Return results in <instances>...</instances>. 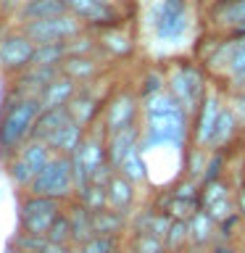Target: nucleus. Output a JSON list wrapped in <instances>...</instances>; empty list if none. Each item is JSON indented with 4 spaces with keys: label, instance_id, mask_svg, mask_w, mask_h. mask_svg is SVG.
<instances>
[{
    "label": "nucleus",
    "instance_id": "f257e3e1",
    "mask_svg": "<svg viewBox=\"0 0 245 253\" xmlns=\"http://www.w3.org/2000/svg\"><path fill=\"white\" fill-rule=\"evenodd\" d=\"M150 32L161 45H182L195 32V13L190 0H153Z\"/></svg>",
    "mask_w": 245,
    "mask_h": 253
},
{
    "label": "nucleus",
    "instance_id": "f03ea898",
    "mask_svg": "<svg viewBox=\"0 0 245 253\" xmlns=\"http://www.w3.org/2000/svg\"><path fill=\"white\" fill-rule=\"evenodd\" d=\"M190 142H193V119L185 111L169 116H153L142 122V137H140L142 156H148L150 150H158V148L187 153Z\"/></svg>",
    "mask_w": 245,
    "mask_h": 253
},
{
    "label": "nucleus",
    "instance_id": "7ed1b4c3",
    "mask_svg": "<svg viewBox=\"0 0 245 253\" xmlns=\"http://www.w3.org/2000/svg\"><path fill=\"white\" fill-rule=\"evenodd\" d=\"M42 114L40 98H16L0 116V156H16L24 142L32 140L37 116Z\"/></svg>",
    "mask_w": 245,
    "mask_h": 253
},
{
    "label": "nucleus",
    "instance_id": "20e7f679",
    "mask_svg": "<svg viewBox=\"0 0 245 253\" xmlns=\"http://www.w3.org/2000/svg\"><path fill=\"white\" fill-rule=\"evenodd\" d=\"M166 90H169L177 103L185 108V114L190 119H195L198 108L205 98V92L211 90L205 84V71L201 63L193 61H174L169 69H166Z\"/></svg>",
    "mask_w": 245,
    "mask_h": 253
},
{
    "label": "nucleus",
    "instance_id": "39448f33",
    "mask_svg": "<svg viewBox=\"0 0 245 253\" xmlns=\"http://www.w3.org/2000/svg\"><path fill=\"white\" fill-rule=\"evenodd\" d=\"M29 195H42V198H55V201H69L77 195L74 185V171H71V158L69 156H53L47 166L35 177L29 187Z\"/></svg>",
    "mask_w": 245,
    "mask_h": 253
},
{
    "label": "nucleus",
    "instance_id": "423d86ee",
    "mask_svg": "<svg viewBox=\"0 0 245 253\" xmlns=\"http://www.w3.org/2000/svg\"><path fill=\"white\" fill-rule=\"evenodd\" d=\"M63 213L61 201L55 198H42V195H27L19 206V227L21 232L35 235V237H47L53 221Z\"/></svg>",
    "mask_w": 245,
    "mask_h": 253
},
{
    "label": "nucleus",
    "instance_id": "0eeeda50",
    "mask_svg": "<svg viewBox=\"0 0 245 253\" xmlns=\"http://www.w3.org/2000/svg\"><path fill=\"white\" fill-rule=\"evenodd\" d=\"M55 153L50 150V145L42 140H29L24 142L21 150L16 156H11V161H8V174H11V179L16 182L19 187H32V182L40 171L47 166Z\"/></svg>",
    "mask_w": 245,
    "mask_h": 253
},
{
    "label": "nucleus",
    "instance_id": "6e6552de",
    "mask_svg": "<svg viewBox=\"0 0 245 253\" xmlns=\"http://www.w3.org/2000/svg\"><path fill=\"white\" fill-rule=\"evenodd\" d=\"M142 114V100L137 92L132 90H119L116 95H111L106 100V108H103V129L106 134L122 132L126 126L140 124L137 119Z\"/></svg>",
    "mask_w": 245,
    "mask_h": 253
},
{
    "label": "nucleus",
    "instance_id": "1a4fd4ad",
    "mask_svg": "<svg viewBox=\"0 0 245 253\" xmlns=\"http://www.w3.org/2000/svg\"><path fill=\"white\" fill-rule=\"evenodd\" d=\"M208 35H237L245 27V0H213L203 5Z\"/></svg>",
    "mask_w": 245,
    "mask_h": 253
},
{
    "label": "nucleus",
    "instance_id": "9d476101",
    "mask_svg": "<svg viewBox=\"0 0 245 253\" xmlns=\"http://www.w3.org/2000/svg\"><path fill=\"white\" fill-rule=\"evenodd\" d=\"M82 32V21L71 13L55 16V19H45V21H29L24 27L27 35L35 45H58V42H69L71 37H77Z\"/></svg>",
    "mask_w": 245,
    "mask_h": 253
},
{
    "label": "nucleus",
    "instance_id": "9b49d317",
    "mask_svg": "<svg viewBox=\"0 0 245 253\" xmlns=\"http://www.w3.org/2000/svg\"><path fill=\"white\" fill-rule=\"evenodd\" d=\"M224 108H227L224 92H219V90H213V87H211V90L205 92V98L201 103V108H198L195 119H193V142H190V145L208 150L211 137H213L216 124H219V116H221V111H224Z\"/></svg>",
    "mask_w": 245,
    "mask_h": 253
},
{
    "label": "nucleus",
    "instance_id": "f8f14e48",
    "mask_svg": "<svg viewBox=\"0 0 245 253\" xmlns=\"http://www.w3.org/2000/svg\"><path fill=\"white\" fill-rule=\"evenodd\" d=\"M66 11L95 29H114L122 24V13L111 0H63Z\"/></svg>",
    "mask_w": 245,
    "mask_h": 253
},
{
    "label": "nucleus",
    "instance_id": "ddd939ff",
    "mask_svg": "<svg viewBox=\"0 0 245 253\" xmlns=\"http://www.w3.org/2000/svg\"><path fill=\"white\" fill-rule=\"evenodd\" d=\"M35 42L27 35H8L0 42V66L5 71H21L32 66L35 58Z\"/></svg>",
    "mask_w": 245,
    "mask_h": 253
},
{
    "label": "nucleus",
    "instance_id": "4468645a",
    "mask_svg": "<svg viewBox=\"0 0 245 253\" xmlns=\"http://www.w3.org/2000/svg\"><path fill=\"white\" fill-rule=\"evenodd\" d=\"M240 134H245V129H243L240 119L235 116V111L229 108V103H227V108L221 111V116H219V124H216V132H213V137H211L208 150L211 153H227V148H232Z\"/></svg>",
    "mask_w": 245,
    "mask_h": 253
},
{
    "label": "nucleus",
    "instance_id": "2eb2a0df",
    "mask_svg": "<svg viewBox=\"0 0 245 253\" xmlns=\"http://www.w3.org/2000/svg\"><path fill=\"white\" fill-rule=\"evenodd\" d=\"M140 137H142V124H134V126H126L122 132H114L106 137V150H108V164L119 169V164L124 161V156L129 153L132 148L140 145Z\"/></svg>",
    "mask_w": 245,
    "mask_h": 253
},
{
    "label": "nucleus",
    "instance_id": "dca6fc26",
    "mask_svg": "<svg viewBox=\"0 0 245 253\" xmlns=\"http://www.w3.org/2000/svg\"><path fill=\"white\" fill-rule=\"evenodd\" d=\"M69 224H71V248H82L84 243H90L95 237V227H92V211L84 209L79 201H71L66 209Z\"/></svg>",
    "mask_w": 245,
    "mask_h": 253
},
{
    "label": "nucleus",
    "instance_id": "f3484780",
    "mask_svg": "<svg viewBox=\"0 0 245 253\" xmlns=\"http://www.w3.org/2000/svg\"><path fill=\"white\" fill-rule=\"evenodd\" d=\"M134 201H137V185H132L129 179L116 171L114 179L108 182V209L129 216L134 209Z\"/></svg>",
    "mask_w": 245,
    "mask_h": 253
},
{
    "label": "nucleus",
    "instance_id": "a211bd4d",
    "mask_svg": "<svg viewBox=\"0 0 245 253\" xmlns=\"http://www.w3.org/2000/svg\"><path fill=\"white\" fill-rule=\"evenodd\" d=\"M58 77L61 66H29L19 79V90L24 92V98H40L45 92V87Z\"/></svg>",
    "mask_w": 245,
    "mask_h": 253
},
{
    "label": "nucleus",
    "instance_id": "6ab92c4d",
    "mask_svg": "<svg viewBox=\"0 0 245 253\" xmlns=\"http://www.w3.org/2000/svg\"><path fill=\"white\" fill-rule=\"evenodd\" d=\"M77 82L74 79H69V77H58V79H53L50 84L45 87V92L40 95V106H42V111H53V108H66L71 100H74V95H77Z\"/></svg>",
    "mask_w": 245,
    "mask_h": 253
},
{
    "label": "nucleus",
    "instance_id": "aec40b11",
    "mask_svg": "<svg viewBox=\"0 0 245 253\" xmlns=\"http://www.w3.org/2000/svg\"><path fill=\"white\" fill-rule=\"evenodd\" d=\"M187 237H190V245H187V248H203V245H213V240L219 237V224L201 209L193 219L187 221Z\"/></svg>",
    "mask_w": 245,
    "mask_h": 253
},
{
    "label": "nucleus",
    "instance_id": "412c9836",
    "mask_svg": "<svg viewBox=\"0 0 245 253\" xmlns=\"http://www.w3.org/2000/svg\"><path fill=\"white\" fill-rule=\"evenodd\" d=\"M66 108H69L71 119H74L79 126L90 129V126L95 124V119H98V114H100V108H106V106H100V98H95V95L79 90L74 95V100H71Z\"/></svg>",
    "mask_w": 245,
    "mask_h": 253
},
{
    "label": "nucleus",
    "instance_id": "4be33fe9",
    "mask_svg": "<svg viewBox=\"0 0 245 253\" xmlns=\"http://www.w3.org/2000/svg\"><path fill=\"white\" fill-rule=\"evenodd\" d=\"M69 122H74L69 114V108H53V111H42L35 122V129H32V140H42L47 142L58 129H63Z\"/></svg>",
    "mask_w": 245,
    "mask_h": 253
},
{
    "label": "nucleus",
    "instance_id": "5701e85b",
    "mask_svg": "<svg viewBox=\"0 0 245 253\" xmlns=\"http://www.w3.org/2000/svg\"><path fill=\"white\" fill-rule=\"evenodd\" d=\"M84 134H87L84 126H79L77 122H69L63 129H58L50 140H47V145H50V150L55 156H74L77 148L82 145Z\"/></svg>",
    "mask_w": 245,
    "mask_h": 253
},
{
    "label": "nucleus",
    "instance_id": "b1692460",
    "mask_svg": "<svg viewBox=\"0 0 245 253\" xmlns=\"http://www.w3.org/2000/svg\"><path fill=\"white\" fill-rule=\"evenodd\" d=\"M169 227H171V219L166 216L163 211H158V209L142 211V213H137V216H134V221H132V229H134V232L158 237V240H163V237H166Z\"/></svg>",
    "mask_w": 245,
    "mask_h": 253
},
{
    "label": "nucleus",
    "instance_id": "393cba45",
    "mask_svg": "<svg viewBox=\"0 0 245 253\" xmlns=\"http://www.w3.org/2000/svg\"><path fill=\"white\" fill-rule=\"evenodd\" d=\"M92 227H95V235L122 237L126 232V227H132V221H129V216H124V213H119V211L103 209V211L92 213Z\"/></svg>",
    "mask_w": 245,
    "mask_h": 253
},
{
    "label": "nucleus",
    "instance_id": "a878e982",
    "mask_svg": "<svg viewBox=\"0 0 245 253\" xmlns=\"http://www.w3.org/2000/svg\"><path fill=\"white\" fill-rule=\"evenodd\" d=\"M66 11V3L63 0H27L21 8L24 21H45V19H55V16H63Z\"/></svg>",
    "mask_w": 245,
    "mask_h": 253
},
{
    "label": "nucleus",
    "instance_id": "bb28decb",
    "mask_svg": "<svg viewBox=\"0 0 245 253\" xmlns=\"http://www.w3.org/2000/svg\"><path fill=\"white\" fill-rule=\"evenodd\" d=\"M98 71H100V63L95 58H90V55H71V58H66L61 63V74L74 79V82H87Z\"/></svg>",
    "mask_w": 245,
    "mask_h": 253
},
{
    "label": "nucleus",
    "instance_id": "cd10ccee",
    "mask_svg": "<svg viewBox=\"0 0 245 253\" xmlns=\"http://www.w3.org/2000/svg\"><path fill=\"white\" fill-rule=\"evenodd\" d=\"M100 47L111 55H116V58H124V55H129L134 50V40L126 35L122 27H114V29H103L100 32Z\"/></svg>",
    "mask_w": 245,
    "mask_h": 253
},
{
    "label": "nucleus",
    "instance_id": "c85d7f7f",
    "mask_svg": "<svg viewBox=\"0 0 245 253\" xmlns=\"http://www.w3.org/2000/svg\"><path fill=\"white\" fill-rule=\"evenodd\" d=\"M156 209L163 211L171 221H190L198 211H201V203H195V201H177L171 193H166V195H161V201H158Z\"/></svg>",
    "mask_w": 245,
    "mask_h": 253
},
{
    "label": "nucleus",
    "instance_id": "c756f323",
    "mask_svg": "<svg viewBox=\"0 0 245 253\" xmlns=\"http://www.w3.org/2000/svg\"><path fill=\"white\" fill-rule=\"evenodd\" d=\"M179 111H185L177 103V98L169 92V90H163V92H156V95H150V98L142 100V116L145 119H153V116H169V114H179Z\"/></svg>",
    "mask_w": 245,
    "mask_h": 253
},
{
    "label": "nucleus",
    "instance_id": "7c9ffc66",
    "mask_svg": "<svg viewBox=\"0 0 245 253\" xmlns=\"http://www.w3.org/2000/svg\"><path fill=\"white\" fill-rule=\"evenodd\" d=\"M122 177H126L132 182V185H140V182H145L148 179V164H145V156H142V150L140 145L137 148H132L129 153L124 156V161L119 164V169H116Z\"/></svg>",
    "mask_w": 245,
    "mask_h": 253
},
{
    "label": "nucleus",
    "instance_id": "2f4dec72",
    "mask_svg": "<svg viewBox=\"0 0 245 253\" xmlns=\"http://www.w3.org/2000/svg\"><path fill=\"white\" fill-rule=\"evenodd\" d=\"M235 190L227 179H216V182H208V185H201V209H211L213 203L224 201V198H232Z\"/></svg>",
    "mask_w": 245,
    "mask_h": 253
},
{
    "label": "nucleus",
    "instance_id": "473e14b6",
    "mask_svg": "<svg viewBox=\"0 0 245 253\" xmlns=\"http://www.w3.org/2000/svg\"><path fill=\"white\" fill-rule=\"evenodd\" d=\"M208 156H211V150L190 145L187 153H185V166H182V169H185V177L201 182L203 171H205V164H208Z\"/></svg>",
    "mask_w": 245,
    "mask_h": 253
},
{
    "label": "nucleus",
    "instance_id": "72a5a7b5",
    "mask_svg": "<svg viewBox=\"0 0 245 253\" xmlns=\"http://www.w3.org/2000/svg\"><path fill=\"white\" fill-rule=\"evenodd\" d=\"M77 201L82 203L84 209H90L92 213H95V211H103V209H108V187L90 182V185H87L82 193L77 195Z\"/></svg>",
    "mask_w": 245,
    "mask_h": 253
},
{
    "label": "nucleus",
    "instance_id": "f704fd0d",
    "mask_svg": "<svg viewBox=\"0 0 245 253\" xmlns=\"http://www.w3.org/2000/svg\"><path fill=\"white\" fill-rule=\"evenodd\" d=\"M66 61V42L58 45H37L32 66H61Z\"/></svg>",
    "mask_w": 245,
    "mask_h": 253
},
{
    "label": "nucleus",
    "instance_id": "c9c22d12",
    "mask_svg": "<svg viewBox=\"0 0 245 253\" xmlns=\"http://www.w3.org/2000/svg\"><path fill=\"white\" fill-rule=\"evenodd\" d=\"M240 37V47H237L232 63H229L227 74H224V82L232 84V90H237L243 82H245V35H237Z\"/></svg>",
    "mask_w": 245,
    "mask_h": 253
},
{
    "label": "nucleus",
    "instance_id": "e433bc0d",
    "mask_svg": "<svg viewBox=\"0 0 245 253\" xmlns=\"http://www.w3.org/2000/svg\"><path fill=\"white\" fill-rule=\"evenodd\" d=\"M163 245L169 253H182L190 245V237H187V221H171L169 232L163 237Z\"/></svg>",
    "mask_w": 245,
    "mask_h": 253
},
{
    "label": "nucleus",
    "instance_id": "4c0bfd02",
    "mask_svg": "<svg viewBox=\"0 0 245 253\" xmlns=\"http://www.w3.org/2000/svg\"><path fill=\"white\" fill-rule=\"evenodd\" d=\"M169 193L177 198V201H195V203H201V182L198 179H190V177H182L171 185Z\"/></svg>",
    "mask_w": 245,
    "mask_h": 253
},
{
    "label": "nucleus",
    "instance_id": "58836bf2",
    "mask_svg": "<svg viewBox=\"0 0 245 253\" xmlns=\"http://www.w3.org/2000/svg\"><path fill=\"white\" fill-rule=\"evenodd\" d=\"M163 90H166V71H161V69H150L148 74L142 77V84H140L137 95H140V100H145V98H150V95L163 92Z\"/></svg>",
    "mask_w": 245,
    "mask_h": 253
},
{
    "label": "nucleus",
    "instance_id": "ea45409f",
    "mask_svg": "<svg viewBox=\"0 0 245 253\" xmlns=\"http://www.w3.org/2000/svg\"><path fill=\"white\" fill-rule=\"evenodd\" d=\"M129 253H169V251H166L163 240H158V237L132 232V237H129Z\"/></svg>",
    "mask_w": 245,
    "mask_h": 253
},
{
    "label": "nucleus",
    "instance_id": "a19ab883",
    "mask_svg": "<svg viewBox=\"0 0 245 253\" xmlns=\"http://www.w3.org/2000/svg\"><path fill=\"white\" fill-rule=\"evenodd\" d=\"M224 169H227V153H211L208 156V164H205V171H203V177H201V185L224 179Z\"/></svg>",
    "mask_w": 245,
    "mask_h": 253
},
{
    "label": "nucleus",
    "instance_id": "79ce46f5",
    "mask_svg": "<svg viewBox=\"0 0 245 253\" xmlns=\"http://www.w3.org/2000/svg\"><path fill=\"white\" fill-rule=\"evenodd\" d=\"M95 47H100V42L95 37H87L79 32L77 37H71L66 42V58H71V55H90Z\"/></svg>",
    "mask_w": 245,
    "mask_h": 253
},
{
    "label": "nucleus",
    "instance_id": "37998d69",
    "mask_svg": "<svg viewBox=\"0 0 245 253\" xmlns=\"http://www.w3.org/2000/svg\"><path fill=\"white\" fill-rule=\"evenodd\" d=\"M47 240H50V243H58V245H69V248H71V224H69L66 211H63L61 216L53 221L50 232H47Z\"/></svg>",
    "mask_w": 245,
    "mask_h": 253
},
{
    "label": "nucleus",
    "instance_id": "c03bdc74",
    "mask_svg": "<svg viewBox=\"0 0 245 253\" xmlns=\"http://www.w3.org/2000/svg\"><path fill=\"white\" fill-rule=\"evenodd\" d=\"M79 253H116L119 251V237H106V235H95L90 243H84L82 248H77Z\"/></svg>",
    "mask_w": 245,
    "mask_h": 253
},
{
    "label": "nucleus",
    "instance_id": "a18cd8bd",
    "mask_svg": "<svg viewBox=\"0 0 245 253\" xmlns=\"http://www.w3.org/2000/svg\"><path fill=\"white\" fill-rule=\"evenodd\" d=\"M205 213H208L216 224H221V221H227L229 216H235V213H240V211H237V203H235V195H232V198H224V201L213 203L211 209H205Z\"/></svg>",
    "mask_w": 245,
    "mask_h": 253
},
{
    "label": "nucleus",
    "instance_id": "49530a36",
    "mask_svg": "<svg viewBox=\"0 0 245 253\" xmlns=\"http://www.w3.org/2000/svg\"><path fill=\"white\" fill-rule=\"evenodd\" d=\"M227 103H229V108L235 111V116L240 119V124H243V129H245V92H243V90L232 92V95L227 98Z\"/></svg>",
    "mask_w": 245,
    "mask_h": 253
},
{
    "label": "nucleus",
    "instance_id": "de8ad7c7",
    "mask_svg": "<svg viewBox=\"0 0 245 253\" xmlns=\"http://www.w3.org/2000/svg\"><path fill=\"white\" fill-rule=\"evenodd\" d=\"M71 251H74V248H69V245H58V243H50L47 237L42 240V245L37 248V253H71Z\"/></svg>",
    "mask_w": 245,
    "mask_h": 253
},
{
    "label": "nucleus",
    "instance_id": "09e8293b",
    "mask_svg": "<svg viewBox=\"0 0 245 253\" xmlns=\"http://www.w3.org/2000/svg\"><path fill=\"white\" fill-rule=\"evenodd\" d=\"M208 253H240V251H237V248H235V245H232V243H224V240H216V243H213V245H211V248H208Z\"/></svg>",
    "mask_w": 245,
    "mask_h": 253
},
{
    "label": "nucleus",
    "instance_id": "8fccbe9b",
    "mask_svg": "<svg viewBox=\"0 0 245 253\" xmlns=\"http://www.w3.org/2000/svg\"><path fill=\"white\" fill-rule=\"evenodd\" d=\"M235 203H237V211L245 216V185H240L235 190Z\"/></svg>",
    "mask_w": 245,
    "mask_h": 253
},
{
    "label": "nucleus",
    "instance_id": "3c124183",
    "mask_svg": "<svg viewBox=\"0 0 245 253\" xmlns=\"http://www.w3.org/2000/svg\"><path fill=\"white\" fill-rule=\"evenodd\" d=\"M3 253H27V251H24V248H19V245H13V243H8Z\"/></svg>",
    "mask_w": 245,
    "mask_h": 253
},
{
    "label": "nucleus",
    "instance_id": "603ef678",
    "mask_svg": "<svg viewBox=\"0 0 245 253\" xmlns=\"http://www.w3.org/2000/svg\"><path fill=\"white\" fill-rule=\"evenodd\" d=\"M237 90H243V92H245V82H243L240 87H237ZM237 90H232V92H237Z\"/></svg>",
    "mask_w": 245,
    "mask_h": 253
},
{
    "label": "nucleus",
    "instance_id": "864d4df0",
    "mask_svg": "<svg viewBox=\"0 0 245 253\" xmlns=\"http://www.w3.org/2000/svg\"><path fill=\"white\" fill-rule=\"evenodd\" d=\"M205 3H213V0H203V5H205Z\"/></svg>",
    "mask_w": 245,
    "mask_h": 253
},
{
    "label": "nucleus",
    "instance_id": "5fc2aeb1",
    "mask_svg": "<svg viewBox=\"0 0 245 253\" xmlns=\"http://www.w3.org/2000/svg\"><path fill=\"white\" fill-rule=\"evenodd\" d=\"M116 253H126V251H122V248H119V251H116Z\"/></svg>",
    "mask_w": 245,
    "mask_h": 253
},
{
    "label": "nucleus",
    "instance_id": "6e6d98bb",
    "mask_svg": "<svg viewBox=\"0 0 245 253\" xmlns=\"http://www.w3.org/2000/svg\"><path fill=\"white\" fill-rule=\"evenodd\" d=\"M71 253H79V251H77V248H74V251H71Z\"/></svg>",
    "mask_w": 245,
    "mask_h": 253
},
{
    "label": "nucleus",
    "instance_id": "4d7b16f0",
    "mask_svg": "<svg viewBox=\"0 0 245 253\" xmlns=\"http://www.w3.org/2000/svg\"><path fill=\"white\" fill-rule=\"evenodd\" d=\"M0 5H3V0H0Z\"/></svg>",
    "mask_w": 245,
    "mask_h": 253
},
{
    "label": "nucleus",
    "instance_id": "13d9d810",
    "mask_svg": "<svg viewBox=\"0 0 245 253\" xmlns=\"http://www.w3.org/2000/svg\"><path fill=\"white\" fill-rule=\"evenodd\" d=\"M198 3H203V0H198Z\"/></svg>",
    "mask_w": 245,
    "mask_h": 253
}]
</instances>
